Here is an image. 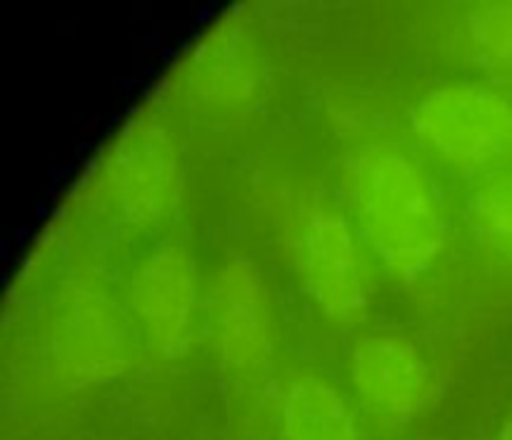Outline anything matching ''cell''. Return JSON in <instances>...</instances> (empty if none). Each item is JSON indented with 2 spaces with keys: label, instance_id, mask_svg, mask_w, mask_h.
Returning a JSON list of instances; mask_svg holds the SVG:
<instances>
[{
  "label": "cell",
  "instance_id": "obj_5",
  "mask_svg": "<svg viewBox=\"0 0 512 440\" xmlns=\"http://www.w3.org/2000/svg\"><path fill=\"white\" fill-rule=\"evenodd\" d=\"M350 398L380 425L403 428L430 400V368L413 340L390 330L368 333L348 353Z\"/></svg>",
  "mask_w": 512,
  "mask_h": 440
},
{
  "label": "cell",
  "instance_id": "obj_4",
  "mask_svg": "<svg viewBox=\"0 0 512 440\" xmlns=\"http://www.w3.org/2000/svg\"><path fill=\"white\" fill-rule=\"evenodd\" d=\"M305 293L333 320H355L370 303L368 248L348 208L315 200L298 238Z\"/></svg>",
  "mask_w": 512,
  "mask_h": 440
},
{
  "label": "cell",
  "instance_id": "obj_9",
  "mask_svg": "<svg viewBox=\"0 0 512 440\" xmlns=\"http://www.w3.org/2000/svg\"><path fill=\"white\" fill-rule=\"evenodd\" d=\"M180 80L200 103V95L213 103L243 98L255 80L253 38L233 23H220L198 40V48L180 63Z\"/></svg>",
  "mask_w": 512,
  "mask_h": 440
},
{
  "label": "cell",
  "instance_id": "obj_10",
  "mask_svg": "<svg viewBox=\"0 0 512 440\" xmlns=\"http://www.w3.org/2000/svg\"><path fill=\"white\" fill-rule=\"evenodd\" d=\"M468 225L485 248L512 263V168L478 180L468 198Z\"/></svg>",
  "mask_w": 512,
  "mask_h": 440
},
{
  "label": "cell",
  "instance_id": "obj_8",
  "mask_svg": "<svg viewBox=\"0 0 512 440\" xmlns=\"http://www.w3.org/2000/svg\"><path fill=\"white\" fill-rule=\"evenodd\" d=\"M283 440H365L360 410L348 393L320 373H300L280 398Z\"/></svg>",
  "mask_w": 512,
  "mask_h": 440
},
{
  "label": "cell",
  "instance_id": "obj_11",
  "mask_svg": "<svg viewBox=\"0 0 512 440\" xmlns=\"http://www.w3.org/2000/svg\"><path fill=\"white\" fill-rule=\"evenodd\" d=\"M470 43L495 68L512 73V0L475 5L465 18Z\"/></svg>",
  "mask_w": 512,
  "mask_h": 440
},
{
  "label": "cell",
  "instance_id": "obj_3",
  "mask_svg": "<svg viewBox=\"0 0 512 440\" xmlns=\"http://www.w3.org/2000/svg\"><path fill=\"white\" fill-rule=\"evenodd\" d=\"M90 188L115 223H158L180 190L178 150L165 125L145 113L125 120L100 153Z\"/></svg>",
  "mask_w": 512,
  "mask_h": 440
},
{
  "label": "cell",
  "instance_id": "obj_6",
  "mask_svg": "<svg viewBox=\"0 0 512 440\" xmlns=\"http://www.w3.org/2000/svg\"><path fill=\"white\" fill-rule=\"evenodd\" d=\"M203 298L193 253L175 240L148 250L130 275L128 305L143 338L160 353H183Z\"/></svg>",
  "mask_w": 512,
  "mask_h": 440
},
{
  "label": "cell",
  "instance_id": "obj_2",
  "mask_svg": "<svg viewBox=\"0 0 512 440\" xmlns=\"http://www.w3.org/2000/svg\"><path fill=\"white\" fill-rule=\"evenodd\" d=\"M410 128L448 170L483 180L512 168V95L485 80H445L413 105Z\"/></svg>",
  "mask_w": 512,
  "mask_h": 440
},
{
  "label": "cell",
  "instance_id": "obj_1",
  "mask_svg": "<svg viewBox=\"0 0 512 440\" xmlns=\"http://www.w3.org/2000/svg\"><path fill=\"white\" fill-rule=\"evenodd\" d=\"M348 213L368 253L395 278L428 273L448 240L438 185L405 148L368 143L343 165Z\"/></svg>",
  "mask_w": 512,
  "mask_h": 440
},
{
  "label": "cell",
  "instance_id": "obj_7",
  "mask_svg": "<svg viewBox=\"0 0 512 440\" xmlns=\"http://www.w3.org/2000/svg\"><path fill=\"white\" fill-rule=\"evenodd\" d=\"M203 318L225 368L240 375L263 373L273 353V308L253 263L233 258L215 273L205 290Z\"/></svg>",
  "mask_w": 512,
  "mask_h": 440
},
{
  "label": "cell",
  "instance_id": "obj_12",
  "mask_svg": "<svg viewBox=\"0 0 512 440\" xmlns=\"http://www.w3.org/2000/svg\"><path fill=\"white\" fill-rule=\"evenodd\" d=\"M498 440H512V418L505 420V425H503V430H500Z\"/></svg>",
  "mask_w": 512,
  "mask_h": 440
}]
</instances>
